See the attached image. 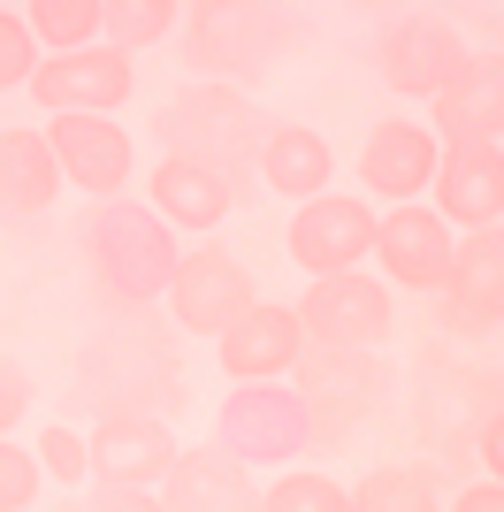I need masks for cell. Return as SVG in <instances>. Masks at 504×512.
<instances>
[{
	"mask_svg": "<svg viewBox=\"0 0 504 512\" xmlns=\"http://www.w3.org/2000/svg\"><path fill=\"white\" fill-rule=\"evenodd\" d=\"M451 253H459V230H451L428 199L390 207L375 222V268H382L390 291H428V299H443V283H451Z\"/></svg>",
	"mask_w": 504,
	"mask_h": 512,
	"instance_id": "obj_12",
	"label": "cell"
},
{
	"mask_svg": "<svg viewBox=\"0 0 504 512\" xmlns=\"http://www.w3.org/2000/svg\"><path fill=\"white\" fill-rule=\"evenodd\" d=\"M84 444H92V482H130V490H161L168 467L184 459L161 413H100L84 428Z\"/></svg>",
	"mask_w": 504,
	"mask_h": 512,
	"instance_id": "obj_15",
	"label": "cell"
},
{
	"mask_svg": "<svg viewBox=\"0 0 504 512\" xmlns=\"http://www.w3.org/2000/svg\"><path fill=\"white\" fill-rule=\"evenodd\" d=\"M275 115L252 100L245 85H184L176 100L153 115V138H161L168 161H191V169L222 176L237 199L260 184V146H268Z\"/></svg>",
	"mask_w": 504,
	"mask_h": 512,
	"instance_id": "obj_2",
	"label": "cell"
},
{
	"mask_svg": "<svg viewBox=\"0 0 504 512\" xmlns=\"http://www.w3.org/2000/svg\"><path fill=\"white\" fill-rule=\"evenodd\" d=\"M291 390L306 398V413H314V436L336 444V436H352L359 421H375V413L398 398V375H390L382 352H306Z\"/></svg>",
	"mask_w": 504,
	"mask_h": 512,
	"instance_id": "obj_7",
	"label": "cell"
},
{
	"mask_svg": "<svg viewBox=\"0 0 504 512\" xmlns=\"http://www.w3.org/2000/svg\"><path fill=\"white\" fill-rule=\"evenodd\" d=\"M62 199V161L46 146V130L8 123L0 130V214H46Z\"/></svg>",
	"mask_w": 504,
	"mask_h": 512,
	"instance_id": "obj_24",
	"label": "cell"
},
{
	"mask_svg": "<svg viewBox=\"0 0 504 512\" xmlns=\"http://www.w3.org/2000/svg\"><path fill=\"white\" fill-rule=\"evenodd\" d=\"M443 512H504V482H466V490H451Z\"/></svg>",
	"mask_w": 504,
	"mask_h": 512,
	"instance_id": "obj_35",
	"label": "cell"
},
{
	"mask_svg": "<svg viewBox=\"0 0 504 512\" xmlns=\"http://www.w3.org/2000/svg\"><path fill=\"white\" fill-rule=\"evenodd\" d=\"M77 390L92 413H161L184 398V360H176V337H161L146 314L115 321L84 344L77 360Z\"/></svg>",
	"mask_w": 504,
	"mask_h": 512,
	"instance_id": "obj_3",
	"label": "cell"
},
{
	"mask_svg": "<svg viewBox=\"0 0 504 512\" xmlns=\"http://www.w3.org/2000/svg\"><path fill=\"white\" fill-rule=\"evenodd\" d=\"M214 444L230 451V459H245L252 474L260 467L283 474L291 459H306L321 436H314V413H306V398H298L291 383H237L230 398H222V413H214Z\"/></svg>",
	"mask_w": 504,
	"mask_h": 512,
	"instance_id": "obj_6",
	"label": "cell"
},
{
	"mask_svg": "<svg viewBox=\"0 0 504 512\" xmlns=\"http://www.w3.org/2000/svg\"><path fill=\"white\" fill-rule=\"evenodd\" d=\"M168 512H260V482L245 459H230L222 444H191L161 482Z\"/></svg>",
	"mask_w": 504,
	"mask_h": 512,
	"instance_id": "obj_20",
	"label": "cell"
},
{
	"mask_svg": "<svg viewBox=\"0 0 504 512\" xmlns=\"http://www.w3.org/2000/svg\"><path fill=\"white\" fill-rule=\"evenodd\" d=\"M176 31H184V8H176V0H115V8H107V46L130 54V62H138L146 46L176 39Z\"/></svg>",
	"mask_w": 504,
	"mask_h": 512,
	"instance_id": "obj_27",
	"label": "cell"
},
{
	"mask_svg": "<svg viewBox=\"0 0 504 512\" xmlns=\"http://www.w3.org/2000/svg\"><path fill=\"white\" fill-rule=\"evenodd\" d=\"M46 490V467H39V451L16 444V436H0V512H31Z\"/></svg>",
	"mask_w": 504,
	"mask_h": 512,
	"instance_id": "obj_31",
	"label": "cell"
},
{
	"mask_svg": "<svg viewBox=\"0 0 504 512\" xmlns=\"http://www.w3.org/2000/svg\"><path fill=\"white\" fill-rule=\"evenodd\" d=\"M298 329H306V352H382L398 337V291L382 276H321L306 283L298 299Z\"/></svg>",
	"mask_w": 504,
	"mask_h": 512,
	"instance_id": "obj_8",
	"label": "cell"
},
{
	"mask_svg": "<svg viewBox=\"0 0 504 512\" xmlns=\"http://www.w3.org/2000/svg\"><path fill=\"white\" fill-rule=\"evenodd\" d=\"M443 337H489L504 321V222L497 230H474L459 237V253H451V283H443Z\"/></svg>",
	"mask_w": 504,
	"mask_h": 512,
	"instance_id": "obj_17",
	"label": "cell"
},
{
	"mask_svg": "<svg viewBox=\"0 0 504 512\" xmlns=\"http://www.w3.org/2000/svg\"><path fill=\"white\" fill-rule=\"evenodd\" d=\"M168 321L184 329V337H222L230 321H245L252 306H260V283H252V268L230 253V245H191L184 268H176V283H168Z\"/></svg>",
	"mask_w": 504,
	"mask_h": 512,
	"instance_id": "obj_10",
	"label": "cell"
},
{
	"mask_svg": "<svg viewBox=\"0 0 504 512\" xmlns=\"http://www.w3.org/2000/svg\"><path fill=\"white\" fill-rule=\"evenodd\" d=\"M474 467H482V482H504V413L474 436Z\"/></svg>",
	"mask_w": 504,
	"mask_h": 512,
	"instance_id": "obj_34",
	"label": "cell"
},
{
	"mask_svg": "<svg viewBox=\"0 0 504 512\" xmlns=\"http://www.w3.org/2000/svg\"><path fill=\"white\" fill-rule=\"evenodd\" d=\"M436 214L459 237L497 230V222H504V146H459V153H443V169H436Z\"/></svg>",
	"mask_w": 504,
	"mask_h": 512,
	"instance_id": "obj_21",
	"label": "cell"
},
{
	"mask_svg": "<svg viewBox=\"0 0 504 512\" xmlns=\"http://www.w3.org/2000/svg\"><path fill=\"white\" fill-rule=\"evenodd\" d=\"M466 62H474L466 31L451 16H436V8H413V16H398L375 39V69H382V85L398 92V100H428L436 107L443 92L459 85Z\"/></svg>",
	"mask_w": 504,
	"mask_h": 512,
	"instance_id": "obj_9",
	"label": "cell"
},
{
	"mask_svg": "<svg viewBox=\"0 0 504 512\" xmlns=\"http://www.w3.org/2000/svg\"><path fill=\"white\" fill-rule=\"evenodd\" d=\"M260 512H352V482L336 474H306V467H283L260 490Z\"/></svg>",
	"mask_w": 504,
	"mask_h": 512,
	"instance_id": "obj_28",
	"label": "cell"
},
{
	"mask_svg": "<svg viewBox=\"0 0 504 512\" xmlns=\"http://www.w3.org/2000/svg\"><path fill=\"white\" fill-rule=\"evenodd\" d=\"M214 360H222L230 390H237V383H291L298 360H306V329H298V306L260 299L245 321H230V329L214 337Z\"/></svg>",
	"mask_w": 504,
	"mask_h": 512,
	"instance_id": "obj_16",
	"label": "cell"
},
{
	"mask_svg": "<svg viewBox=\"0 0 504 512\" xmlns=\"http://www.w3.org/2000/svg\"><path fill=\"white\" fill-rule=\"evenodd\" d=\"M130 92H138V69L115 46H84V54H46L39 77H31V100L46 115H123Z\"/></svg>",
	"mask_w": 504,
	"mask_h": 512,
	"instance_id": "obj_14",
	"label": "cell"
},
{
	"mask_svg": "<svg viewBox=\"0 0 504 512\" xmlns=\"http://www.w3.org/2000/svg\"><path fill=\"white\" fill-rule=\"evenodd\" d=\"M69 512H168L161 490H130V482H92L69 497Z\"/></svg>",
	"mask_w": 504,
	"mask_h": 512,
	"instance_id": "obj_32",
	"label": "cell"
},
{
	"mask_svg": "<svg viewBox=\"0 0 504 512\" xmlns=\"http://www.w3.org/2000/svg\"><path fill=\"white\" fill-rule=\"evenodd\" d=\"M39 62H46V46L31 39L23 8H0V92H31Z\"/></svg>",
	"mask_w": 504,
	"mask_h": 512,
	"instance_id": "obj_30",
	"label": "cell"
},
{
	"mask_svg": "<svg viewBox=\"0 0 504 512\" xmlns=\"http://www.w3.org/2000/svg\"><path fill=\"white\" fill-rule=\"evenodd\" d=\"M39 467H46V482H62V490H92V444H84V428H69V421H54V428H39Z\"/></svg>",
	"mask_w": 504,
	"mask_h": 512,
	"instance_id": "obj_29",
	"label": "cell"
},
{
	"mask_svg": "<svg viewBox=\"0 0 504 512\" xmlns=\"http://www.w3.org/2000/svg\"><path fill=\"white\" fill-rule=\"evenodd\" d=\"M436 169H443V146H436V130L413 123V115L375 123L367 146H359V184L375 199H390V207H413V199L436 184Z\"/></svg>",
	"mask_w": 504,
	"mask_h": 512,
	"instance_id": "obj_18",
	"label": "cell"
},
{
	"mask_svg": "<svg viewBox=\"0 0 504 512\" xmlns=\"http://www.w3.org/2000/svg\"><path fill=\"white\" fill-rule=\"evenodd\" d=\"M31 406H39V383H31V367L0 352V436H16V421H23Z\"/></svg>",
	"mask_w": 504,
	"mask_h": 512,
	"instance_id": "obj_33",
	"label": "cell"
},
{
	"mask_svg": "<svg viewBox=\"0 0 504 512\" xmlns=\"http://www.w3.org/2000/svg\"><path fill=\"white\" fill-rule=\"evenodd\" d=\"M375 222L382 214L367 207V199H352V192H321V199H306V207L283 222V253H291V268L306 283H321V276H352L359 260L375 253Z\"/></svg>",
	"mask_w": 504,
	"mask_h": 512,
	"instance_id": "obj_11",
	"label": "cell"
},
{
	"mask_svg": "<svg viewBox=\"0 0 504 512\" xmlns=\"http://www.w3.org/2000/svg\"><path fill=\"white\" fill-rule=\"evenodd\" d=\"M77 253H84V276L100 283L107 306L146 314V306L168 299V283L184 268V237L168 230L146 199H100L77 222Z\"/></svg>",
	"mask_w": 504,
	"mask_h": 512,
	"instance_id": "obj_1",
	"label": "cell"
},
{
	"mask_svg": "<svg viewBox=\"0 0 504 512\" xmlns=\"http://www.w3.org/2000/svg\"><path fill=\"white\" fill-rule=\"evenodd\" d=\"M329 176H336V153H329V138H321L314 123H275L268 130V146H260V184H268L275 199L306 207V199L336 192Z\"/></svg>",
	"mask_w": 504,
	"mask_h": 512,
	"instance_id": "obj_23",
	"label": "cell"
},
{
	"mask_svg": "<svg viewBox=\"0 0 504 512\" xmlns=\"http://www.w3.org/2000/svg\"><path fill=\"white\" fill-rule=\"evenodd\" d=\"M23 23H31V39H39L46 54H84V46L107 39V8L100 0H31Z\"/></svg>",
	"mask_w": 504,
	"mask_h": 512,
	"instance_id": "obj_26",
	"label": "cell"
},
{
	"mask_svg": "<svg viewBox=\"0 0 504 512\" xmlns=\"http://www.w3.org/2000/svg\"><path fill=\"white\" fill-rule=\"evenodd\" d=\"M504 413V375L489 360H459V352H428L413 383V436L428 451V467L474 459V436Z\"/></svg>",
	"mask_w": 504,
	"mask_h": 512,
	"instance_id": "obj_4",
	"label": "cell"
},
{
	"mask_svg": "<svg viewBox=\"0 0 504 512\" xmlns=\"http://www.w3.org/2000/svg\"><path fill=\"white\" fill-rule=\"evenodd\" d=\"M443 505H451V490H443V467H428V459H390L352 482V512H443Z\"/></svg>",
	"mask_w": 504,
	"mask_h": 512,
	"instance_id": "obj_25",
	"label": "cell"
},
{
	"mask_svg": "<svg viewBox=\"0 0 504 512\" xmlns=\"http://www.w3.org/2000/svg\"><path fill=\"white\" fill-rule=\"evenodd\" d=\"M436 146L459 153V146H504V54H474L459 69V85L436 100Z\"/></svg>",
	"mask_w": 504,
	"mask_h": 512,
	"instance_id": "obj_19",
	"label": "cell"
},
{
	"mask_svg": "<svg viewBox=\"0 0 504 512\" xmlns=\"http://www.w3.org/2000/svg\"><path fill=\"white\" fill-rule=\"evenodd\" d=\"M46 146H54V161H62V184L84 192L92 207L130 192L138 153H130L123 115H54V123H46Z\"/></svg>",
	"mask_w": 504,
	"mask_h": 512,
	"instance_id": "obj_13",
	"label": "cell"
},
{
	"mask_svg": "<svg viewBox=\"0 0 504 512\" xmlns=\"http://www.w3.org/2000/svg\"><path fill=\"white\" fill-rule=\"evenodd\" d=\"M146 207L161 214L176 237H199L207 245L222 222H230V207H237V192L222 184V176H207V169H191V161H153V176H146Z\"/></svg>",
	"mask_w": 504,
	"mask_h": 512,
	"instance_id": "obj_22",
	"label": "cell"
},
{
	"mask_svg": "<svg viewBox=\"0 0 504 512\" xmlns=\"http://www.w3.org/2000/svg\"><path fill=\"white\" fill-rule=\"evenodd\" d=\"M184 69H199V85H245L291 46V16L275 8H230V0H199L176 31Z\"/></svg>",
	"mask_w": 504,
	"mask_h": 512,
	"instance_id": "obj_5",
	"label": "cell"
}]
</instances>
